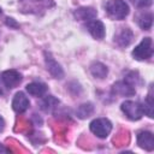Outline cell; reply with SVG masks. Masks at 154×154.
Listing matches in <instances>:
<instances>
[{
    "label": "cell",
    "instance_id": "5",
    "mask_svg": "<svg viewBox=\"0 0 154 154\" xmlns=\"http://www.w3.org/2000/svg\"><path fill=\"white\" fill-rule=\"evenodd\" d=\"M122 111L125 113V116L131 120H138L143 116V107L141 103L136 101H125L122 103Z\"/></svg>",
    "mask_w": 154,
    "mask_h": 154
},
{
    "label": "cell",
    "instance_id": "2",
    "mask_svg": "<svg viewBox=\"0 0 154 154\" xmlns=\"http://www.w3.org/2000/svg\"><path fill=\"white\" fill-rule=\"evenodd\" d=\"M22 81V76L16 70H7L0 75V94H5L17 87Z\"/></svg>",
    "mask_w": 154,
    "mask_h": 154
},
{
    "label": "cell",
    "instance_id": "9",
    "mask_svg": "<svg viewBox=\"0 0 154 154\" xmlns=\"http://www.w3.org/2000/svg\"><path fill=\"white\" fill-rule=\"evenodd\" d=\"M113 93L122 95V96H132L135 95L136 89L132 84H130L129 82L124 79V81H120L113 84Z\"/></svg>",
    "mask_w": 154,
    "mask_h": 154
},
{
    "label": "cell",
    "instance_id": "18",
    "mask_svg": "<svg viewBox=\"0 0 154 154\" xmlns=\"http://www.w3.org/2000/svg\"><path fill=\"white\" fill-rule=\"evenodd\" d=\"M143 107V113H146L149 118H153V109H154V101H153V95H152V90L149 91L147 99L144 100V103L142 105Z\"/></svg>",
    "mask_w": 154,
    "mask_h": 154
},
{
    "label": "cell",
    "instance_id": "15",
    "mask_svg": "<svg viewBox=\"0 0 154 154\" xmlns=\"http://www.w3.org/2000/svg\"><path fill=\"white\" fill-rule=\"evenodd\" d=\"M58 105H59V100L55 99V97L52 96V95H48V96H46V97L42 100L40 107H41V109H42L43 112H46V113H51Z\"/></svg>",
    "mask_w": 154,
    "mask_h": 154
},
{
    "label": "cell",
    "instance_id": "14",
    "mask_svg": "<svg viewBox=\"0 0 154 154\" xmlns=\"http://www.w3.org/2000/svg\"><path fill=\"white\" fill-rule=\"evenodd\" d=\"M90 73L95 77V78H105L108 73V69L106 67V65H103L102 63H99V61H95L90 65Z\"/></svg>",
    "mask_w": 154,
    "mask_h": 154
},
{
    "label": "cell",
    "instance_id": "10",
    "mask_svg": "<svg viewBox=\"0 0 154 154\" xmlns=\"http://www.w3.org/2000/svg\"><path fill=\"white\" fill-rule=\"evenodd\" d=\"M87 29L94 38L101 40V38L105 37V34H106L105 25L100 20H89V22H87Z\"/></svg>",
    "mask_w": 154,
    "mask_h": 154
},
{
    "label": "cell",
    "instance_id": "12",
    "mask_svg": "<svg viewBox=\"0 0 154 154\" xmlns=\"http://www.w3.org/2000/svg\"><path fill=\"white\" fill-rule=\"evenodd\" d=\"M75 17L79 20H93L94 18H96L97 12L96 10H94L93 7H79L73 12Z\"/></svg>",
    "mask_w": 154,
    "mask_h": 154
},
{
    "label": "cell",
    "instance_id": "4",
    "mask_svg": "<svg viewBox=\"0 0 154 154\" xmlns=\"http://www.w3.org/2000/svg\"><path fill=\"white\" fill-rule=\"evenodd\" d=\"M89 128H90V131L97 137L106 138L112 131V123L106 118H97L90 123Z\"/></svg>",
    "mask_w": 154,
    "mask_h": 154
},
{
    "label": "cell",
    "instance_id": "3",
    "mask_svg": "<svg viewBox=\"0 0 154 154\" xmlns=\"http://www.w3.org/2000/svg\"><path fill=\"white\" fill-rule=\"evenodd\" d=\"M153 55V42L150 37H144L132 51V57L136 60H146Z\"/></svg>",
    "mask_w": 154,
    "mask_h": 154
},
{
    "label": "cell",
    "instance_id": "1",
    "mask_svg": "<svg viewBox=\"0 0 154 154\" xmlns=\"http://www.w3.org/2000/svg\"><path fill=\"white\" fill-rule=\"evenodd\" d=\"M106 12L112 19L122 20L129 14V6L124 0H108Z\"/></svg>",
    "mask_w": 154,
    "mask_h": 154
},
{
    "label": "cell",
    "instance_id": "8",
    "mask_svg": "<svg viewBox=\"0 0 154 154\" xmlns=\"http://www.w3.org/2000/svg\"><path fill=\"white\" fill-rule=\"evenodd\" d=\"M30 106V102H29V99L25 96L24 93L19 91L14 95L13 100H12V108L17 112V113H23L25 112Z\"/></svg>",
    "mask_w": 154,
    "mask_h": 154
},
{
    "label": "cell",
    "instance_id": "20",
    "mask_svg": "<svg viewBox=\"0 0 154 154\" xmlns=\"http://www.w3.org/2000/svg\"><path fill=\"white\" fill-rule=\"evenodd\" d=\"M4 128H5V122H4L2 117L0 116V131H2V130H4Z\"/></svg>",
    "mask_w": 154,
    "mask_h": 154
},
{
    "label": "cell",
    "instance_id": "13",
    "mask_svg": "<svg viewBox=\"0 0 154 154\" xmlns=\"http://www.w3.org/2000/svg\"><path fill=\"white\" fill-rule=\"evenodd\" d=\"M26 91L36 97H41L47 93V85L41 82H32L26 85Z\"/></svg>",
    "mask_w": 154,
    "mask_h": 154
},
{
    "label": "cell",
    "instance_id": "6",
    "mask_svg": "<svg viewBox=\"0 0 154 154\" xmlns=\"http://www.w3.org/2000/svg\"><path fill=\"white\" fill-rule=\"evenodd\" d=\"M45 61H46V66L48 72L54 77V78H63L64 77V71L61 69V66L57 63V60L51 55V53H45Z\"/></svg>",
    "mask_w": 154,
    "mask_h": 154
},
{
    "label": "cell",
    "instance_id": "17",
    "mask_svg": "<svg viewBox=\"0 0 154 154\" xmlns=\"http://www.w3.org/2000/svg\"><path fill=\"white\" fill-rule=\"evenodd\" d=\"M153 24V14L150 12L148 13H142L138 17V25L143 29V30H149L152 28Z\"/></svg>",
    "mask_w": 154,
    "mask_h": 154
},
{
    "label": "cell",
    "instance_id": "21",
    "mask_svg": "<svg viewBox=\"0 0 154 154\" xmlns=\"http://www.w3.org/2000/svg\"><path fill=\"white\" fill-rule=\"evenodd\" d=\"M8 152V149L6 148V147H4L1 143H0V153H7Z\"/></svg>",
    "mask_w": 154,
    "mask_h": 154
},
{
    "label": "cell",
    "instance_id": "7",
    "mask_svg": "<svg viewBox=\"0 0 154 154\" xmlns=\"http://www.w3.org/2000/svg\"><path fill=\"white\" fill-rule=\"evenodd\" d=\"M137 144L148 152H152L154 149V137L153 134L149 131H141L137 134Z\"/></svg>",
    "mask_w": 154,
    "mask_h": 154
},
{
    "label": "cell",
    "instance_id": "16",
    "mask_svg": "<svg viewBox=\"0 0 154 154\" xmlns=\"http://www.w3.org/2000/svg\"><path fill=\"white\" fill-rule=\"evenodd\" d=\"M93 112H94V106H93V103L88 102V103H82V105L77 108L76 114H77L78 118L85 119V118L90 117V116L93 114Z\"/></svg>",
    "mask_w": 154,
    "mask_h": 154
},
{
    "label": "cell",
    "instance_id": "11",
    "mask_svg": "<svg viewBox=\"0 0 154 154\" xmlns=\"http://www.w3.org/2000/svg\"><path fill=\"white\" fill-rule=\"evenodd\" d=\"M132 31L129 28H122L114 36V42L119 46V47H126L131 43L132 41Z\"/></svg>",
    "mask_w": 154,
    "mask_h": 154
},
{
    "label": "cell",
    "instance_id": "19",
    "mask_svg": "<svg viewBox=\"0 0 154 154\" xmlns=\"http://www.w3.org/2000/svg\"><path fill=\"white\" fill-rule=\"evenodd\" d=\"M131 2L140 8H144V7H149L152 5L153 0H131Z\"/></svg>",
    "mask_w": 154,
    "mask_h": 154
}]
</instances>
